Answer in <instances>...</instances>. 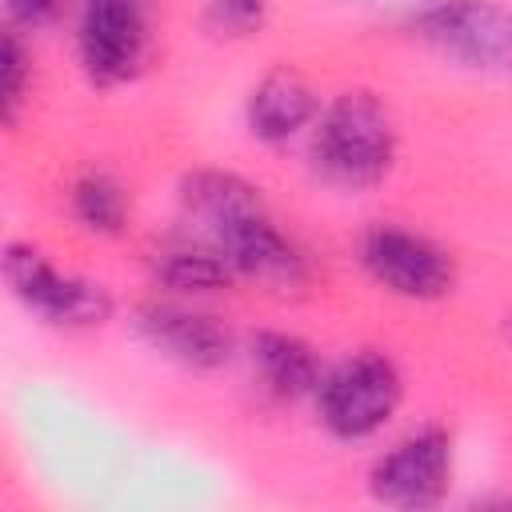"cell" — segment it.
Instances as JSON below:
<instances>
[{
  "instance_id": "obj_13",
  "label": "cell",
  "mask_w": 512,
  "mask_h": 512,
  "mask_svg": "<svg viewBox=\"0 0 512 512\" xmlns=\"http://www.w3.org/2000/svg\"><path fill=\"white\" fill-rule=\"evenodd\" d=\"M68 204H72V216L80 228L96 232V236H116L128 220V192L124 184L112 176V172H84L72 192H68Z\"/></svg>"
},
{
  "instance_id": "obj_11",
  "label": "cell",
  "mask_w": 512,
  "mask_h": 512,
  "mask_svg": "<svg viewBox=\"0 0 512 512\" xmlns=\"http://www.w3.org/2000/svg\"><path fill=\"white\" fill-rule=\"evenodd\" d=\"M252 368L260 376V384L280 396V400H300V396H316L324 372H320V356L308 340L292 336V332H276L264 328L252 336L248 344Z\"/></svg>"
},
{
  "instance_id": "obj_4",
  "label": "cell",
  "mask_w": 512,
  "mask_h": 512,
  "mask_svg": "<svg viewBox=\"0 0 512 512\" xmlns=\"http://www.w3.org/2000/svg\"><path fill=\"white\" fill-rule=\"evenodd\" d=\"M408 28L464 68L512 72V8L496 0H420Z\"/></svg>"
},
{
  "instance_id": "obj_8",
  "label": "cell",
  "mask_w": 512,
  "mask_h": 512,
  "mask_svg": "<svg viewBox=\"0 0 512 512\" xmlns=\"http://www.w3.org/2000/svg\"><path fill=\"white\" fill-rule=\"evenodd\" d=\"M148 20L144 0H84L76 24V52L92 84L116 88L144 64Z\"/></svg>"
},
{
  "instance_id": "obj_7",
  "label": "cell",
  "mask_w": 512,
  "mask_h": 512,
  "mask_svg": "<svg viewBox=\"0 0 512 512\" xmlns=\"http://www.w3.org/2000/svg\"><path fill=\"white\" fill-rule=\"evenodd\" d=\"M360 264L380 288L404 300H440L456 284L452 256L436 240L396 224H380L360 240Z\"/></svg>"
},
{
  "instance_id": "obj_3",
  "label": "cell",
  "mask_w": 512,
  "mask_h": 512,
  "mask_svg": "<svg viewBox=\"0 0 512 512\" xmlns=\"http://www.w3.org/2000/svg\"><path fill=\"white\" fill-rule=\"evenodd\" d=\"M404 400L400 368L384 352H352L324 372L316 388L320 424L340 440H364L380 432Z\"/></svg>"
},
{
  "instance_id": "obj_16",
  "label": "cell",
  "mask_w": 512,
  "mask_h": 512,
  "mask_svg": "<svg viewBox=\"0 0 512 512\" xmlns=\"http://www.w3.org/2000/svg\"><path fill=\"white\" fill-rule=\"evenodd\" d=\"M4 4H8L12 20H20V24H44L60 8V0H4Z\"/></svg>"
},
{
  "instance_id": "obj_2",
  "label": "cell",
  "mask_w": 512,
  "mask_h": 512,
  "mask_svg": "<svg viewBox=\"0 0 512 512\" xmlns=\"http://www.w3.org/2000/svg\"><path fill=\"white\" fill-rule=\"evenodd\" d=\"M392 160H396V124L376 92L368 88L340 92L316 116L312 168L328 184L344 192L376 188L392 172Z\"/></svg>"
},
{
  "instance_id": "obj_10",
  "label": "cell",
  "mask_w": 512,
  "mask_h": 512,
  "mask_svg": "<svg viewBox=\"0 0 512 512\" xmlns=\"http://www.w3.org/2000/svg\"><path fill=\"white\" fill-rule=\"evenodd\" d=\"M316 116H320V96L296 68H272L268 76H260L244 104L248 132L264 144L292 140Z\"/></svg>"
},
{
  "instance_id": "obj_14",
  "label": "cell",
  "mask_w": 512,
  "mask_h": 512,
  "mask_svg": "<svg viewBox=\"0 0 512 512\" xmlns=\"http://www.w3.org/2000/svg\"><path fill=\"white\" fill-rule=\"evenodd\" d=\"M28 80H32L28 52H24L16 32H4V48H0V116H4V124L16 120L24 92H28Z\"/></svg>"
},
{
  "instance_id": "obj_9",
  "label": "cell",
  "mask_w": 512,
  "mask_h": 512,
  "mask_svg": "<svg viewBox=\"0 0 512 512\" xmlns=\"http://www.w3.org/2000/svg\"><path fill=\"white\" fill-rule=\"evenodd\" d=\"M132 324L152 352H160L164 360L192 368V372H212V368L228 364V356H232L228 328L216 316L184 308V304H160V300L140 304Z\"/></svg>"
},
{
  "instance_id": "obj_1",
  "label": "cell",
  "mask_w": 512,
  "mask_h": 512,
  "mask_svg": "<svg viewBox=\"0 0 512 512\" xmlns=\"http://www.w3.org/2000/svg\"><path fill=\"white\" fill-rule=\"evenodd\" d=\"M180 204L208 248H216L236 276L264 284H300L304 256L268 216L260 188L236 172L196 168L180 180Z\"/></svg>"
},
{
  "instance_id": "obj_5",
  "label": "cell",
  "mask_w": 512,
  "mask_h": 512,
  "mask_svg": "<svg viewBox=\"0 0 512 512\" xmlns=\"http://www.w3.org/2000/svg\"><path fill=\"white\" fill-rule=\"evenodd\" d=\"M4 280H8L12 296L48 324L88 328V324H104L112 316V296L104 284H96L88 276L60 272L32 244L4 248Z\"/></svg>"
},
{
  "instance_id": "obj_15",
  "label": "cell",
  "mask_w": 512,
  "mask_h": 512,
  "mask_svg": "<svg viewBox=\"0 0 512 512\" xmlns=\"http://www.w3.org/2000/svg\"><path fill=\"white\" fill-rule=\"evenodd\" d=\"M204 20L220 36H252L268 20V0H204Z\"/></svg>"
},
{
  "instance_id": "obj_17",
  "label": "cell",
  "mask_w": 512,
  "mask_h": 512,
  "mask_svg": "<svg viewBox=\"0 0 512 512\" xmlns=\"http://www.w3.org/2000/svg\"><path fill=\"white\" fill-rule=\"evenodd\" d=\"M508 340H512V316H508Z\"/></svg>"
},
{
  "instance_id": "obj_12",
  "label": "cell",
  "mask_w": 512,
  "mask_h": 512,
  "mask_svg": "<svg viewBox=\"0 0 512 512\" xmlns=\"http://www.w3.org/2000/svg\"><path fill=\"white\" fill-rule=\"evenodd\" d=\"M152 276L156 284L172 288V292H192V296H204V292H220L236 280V268L208 244H188V248H168L156 256L152 264Z\"/></svg>"
},
{
  "instance_id": "obj_6",
  "label": "cell",
  "mask_w": 512,
  "mask_h": 512,
  "mask_svg": "<svg viewBox=\"0 0 512 512\" xmlns=\"http://www.w3.org/2000/svg\"><path fill=\"white\" fill-rule=\"evenodd\" d=\"M452 484V436L436 424L396 440L368 472L372 500L388 508H436Z\"/></svg>"
}]
</instances>
